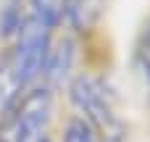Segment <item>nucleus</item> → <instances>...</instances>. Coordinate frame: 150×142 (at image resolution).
I'll return each mask as SVG.
<instances>
[{"label":"nucleus","instance_id":"nucleus-4","mask_svg":"<svg viewBox=\"0 0 150 142\" xmlns=\"http://www.w3.org/2000/svg\"><path fill=\"white\" fill-rule=\"evenodd\" d=\"M74 55H76V45H74V40H69V37H63L55 47L50 45V53H47L42 76H45L53 87H55V84H63V79L71 74Z\"/></svg>","mask_w":150,"mask_h":142},{"label":"nucleus","instance_id":"nucleus-8","mask_svg":"<svg viewBox=\"0 0 150 142\" xmlns=\"http://www.w3.org/2000/svg\"><path fill=\"white\" fill-rule=\"evenodd\" d=\"M63 142H98V140L84 119H71L63 129Z\"/></svg>","mask_w":150,"mask_h":142},{"label":"nucleus","instance_id":"nucleus-1","mask_svg":"<svg viewBox=\"0 0 150 142\" xmlns=\"http://www.w3.org/2000/svg\"><path fill=\"white\" fill-rule=\"evenodd\" d=\"M69 97H71L74 108L84 113V121L90 124V129L103 137V142L124 140V126H121V121L113 111L111 95L100 79H95L90 74L76 76L69 84Z\"/></svg>","mask_w":150,"mask_h":142},{"label":"nucleus","instance_id":"nucleus-5","mask_svg":"<svg viewBox=\"0 0 150 142\" xmlns=\"http://www.w3.org/2000/svg\"><path fill=\"white\" fill-rule=\"evenodd\" d=\"M21 90H24V84H21L18 76L13 74L11 61L3 58V61H0V119L8 116V113L18 105V100H21Z\"/></svg>","mask_w":150,"mask_h":142},{"label":"nucleus","instance_id":"nucleus-3","mask_svg":"<svg viewBox=\"0 0 150 142\" xmlns=\"http://www.w3.org/2000/svg\"><path fill=\"white\" fill-rule=\"evenodd\" d=\"M50 116H53V95H50V90L47 87H37V90L26 92V97L18 100V105L13 108L18 142L47 140L45 132L50 126Z\"/></svg>","mask_w":150,"mask_h":142},{"label":"nucleus","instance_id":"nucleus-7","mask_svg":"<svg viewBox=\"0 0 150 142\" xmlns=\"http://www.w3.org/2000/svg\"><path fill=\"white\" fill-rule=\"evenodd\" d=\"M103 0H71L69 3V16L76 29H87L98 16H100Z\"/></svg>","mask_w":150,"mask_h":142},{"label":"nucleus","instance_id":"nucleus-6","mask_svg":"<svg viewBox=\"0 0 150 142\" xmlns=\"http://www.w3.org/2000/svg\"><path fill=\"white\" fill-rule=\"evenodd\" d=\"M66 13H69V0H32V16L50 29H55Z\"/></svg>","mask_w":150,"mask_h":142},{"label":"nucleus","instance_id":"nucleus-10","mask_svg":"<svg viewBox=\"0 0 150 142\" xmlns=\"http://www.w3.org/2000/svg\"><path fill=\"white\" fill-rule=\"evenodd\" d=\"M42 142H50V140H42Z\"/></svg>","mask_w":150,"mask_h":142},{"label":"nucleus","instance_id":"nucleus-2","mask_svg":"<svg viewBox=\"0 0 150 142\" xmlns=\"http://www.w3.org/2000/svg\"><path fill=\"white\" fill-rule=\"evenodd\" d=\"M47 53H50V26H45L34 16H26L24 24L18 26V32H16L13 53L8 55L11 69L24 87L42 74Z\"/></svg>","mask_w":150,"mask_h":142},{"label":"nucleus","instance_id":"nucleus-9","mask_svg":"<svg viewBox=\"0 0 150 142\" xmlns=\"http://www.w3.org/2000/svg\"><path fill=\"white\" fill-rule=\"evenodd\" d=\"M140 61H142L145 71L150 74V26H148V32L142 34V45H140Z\"/></svg>","mask_w":150,"mask_h":142}]
</instances>
